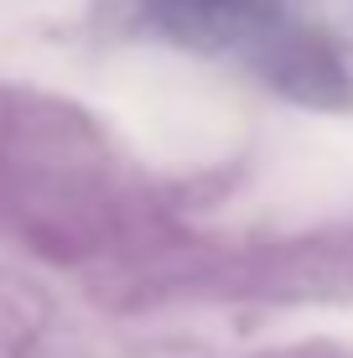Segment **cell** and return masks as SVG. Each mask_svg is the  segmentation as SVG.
I'll return each mask as SVG.
<instances>
[{"mask_svg": "<svg viewBox=\"0 0 353 358\" xmlns=\"http://www.w3.org/2000/svg\"><path fill=\"white\" fill-rule=\"evenodd\" d=\"M151 6L177 36H187V42H218V36H234L239 27H250L260 0H151Z\"/></svg>", "mask_w": 353, "mask_h": 358, "instance_id": "cell-1", "label": "cell"}]
</instances>
